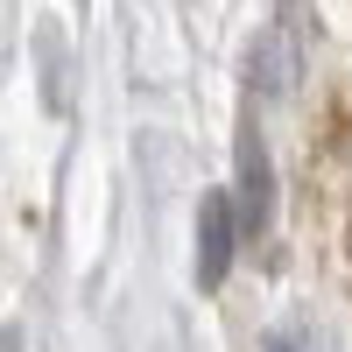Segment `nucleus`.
I'll use <instances>...</instances> for the list:
<instances>
[{"instance_id":"obj_1","label":"nucleus","mask_w":352,"mask_h":352,"mask_svg":"<svg viewBox=\"0 0 352 352\" xmlns=\"http://www.w3.org/2000/svg\"><path fill=\"white\" fill-rule=\"evenodd\" d=\"M310 36H317V21H310V8H303V0H282V8H275V21L261 28V43H254V64H247V78H254V92L268 99V106H289V99L303 92Z\"/></svg>"},{"instance_id":"obj_2","label":"nucleus","mask_w":352,"mask_h":352,"mask_svg":"<svg viewBox=\"0 0 352 352\" xmlns=\"http://www.w3.org/2000/svg\"><path fill=\"white\" fill-rule=\"evenodd\" d=\"M247 226H240V204H232V190H212L197 204V289H219L232 275V254H240Z\"/></svg>"},{"instance_id":"obj_3","label":"nucleus","mask_w":352,"mask_h":352,"mask_svg":"<svg viewBox=\"0 0 352 352\" xmlns=\"http://www.w3.org/2000/svg\"><path fill=\"white\" fill-rule=\"evenodd\" d=\"M232 162H240V184H232L240 226L247 232H268V219H275V162H268V141H261L254 120L240 127V141H232Z\"/></svg>"},{"instance_id":"obj_4","label":"nucleus","mask_w":352,"mask_h":352,"mask_svg":"<svg viewBox=\"0 0 352 352\" xmlns=\"http://www.w3.org/2000/svg\"><path fill=\"white\" fill-rule=\"evenodd\" d=\"M268 352H296V345H289V338H268Z\"/></svg>"},{"instance_id":"obj_5","label":"nucleus","mask_w":352,"mask_h":352,"mask_svg":"<svg viewBox=\"0 0 352 352\" xmlns=\"http://www.w3.org/2000/svg\"><path fill=\"white\" fill-rule=\"evenodd\" d=\"M8 352H21V338H14V331H8Z\"/></svg>"}]
</instances>
